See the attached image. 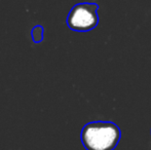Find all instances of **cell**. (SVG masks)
Masks as SVG:
<instances>
[{
  "label": "cell",
  "instance_id": "1",
  "mask_svg": "<svg viewBox=\"0 0 151 150\" xmlns=\"http://www.w3.org/2000/svg\"><path fill=\"white\" fill-rule=\"evenodd\" d=\"M120 138L119 126L112 121H91L80 133L81 143L86 150H114Z\"/></svg>",
  "mask_w": 151,
  "mask_h": 150
},
{
  "label": "cell",
  "instance_id": "2",
  "mask_svg": "<svg viewBox=\"0 0 151 150\" xmlns=\"http://www.w3.org/2000/svg\"><path fill=\"white\" fill-rule=\"evenodd\" d=\"M99 5L93 2L77 3L70 9L67 17V26L77 32H88L99 24Z\"/></svg>",
  "mask_w": 151,
  "mask_h": 150
},
{
  "label": "cell",
  "instance_id": "3",
  "mask_svg": "<svg viewBox=\"0 0 151 150\" xmlns=\"http://www.w3.org/2000/svg\"><path fill=\"white\" fill-rule=\"evenodd\" d=\"M43 32L44 29L41 25H36L32 28L31 31V37L34 43H40L43 40Z\"/></svg>",
  "mask_w": 151,
  "mask_h": 150
}]
</instances>
